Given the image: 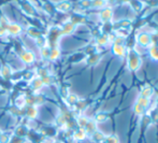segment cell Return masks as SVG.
Returning a JSON list of instances; mask_svg holds the SVG:
<instances>
[{"label": "cell", "instance_id": "11", "mask_svg": "<svg viewBox=\"0 0 158 143\" xmlns=\"http://www.w3.org/2000/svg\"><path fill=\"white\" fill-rule=\"evenodd\" d=\"M75 137L79 138V139H83L84 138V133H83V130H80V132H77Z\"/></svg>", "mask_w": 158, "mask_h": 143}, {"label": "cell", "instance_id": "12", "mask_svg": "<svg viewBox=\"0 0 158 143\" xmlns=\"http://www.w3.org/2000/svg\"><path fill=\"white\" fill-rule=\"evenodd\" d=\"M129 1H130V0H121L122 3H129Z\"/></svg>", "mask_w": 158, "mask_h": 143}, {"label": "cell", "instance_id": "1", "mask_svg": "<svg viewBox=\"0 0 158 143\" xmlns=\"http://www.w3.org/2000/svg\"><path fill=\"white\" fill-rule=\"evenodd\" d=\"M141 66V57L135 51H130L129 52V57H128V67L130 70L135 71L140 68Z\"/></svg>", "mask_w": 158, "mask_h": 143}, {"label": "cell", "instance_id": "7", "mask_svg": "<svg viewBox=\"0 0 158 143\" xmlns=\"http://www.w3.org/2000/svg\"><path fill=\"white\" fill-rule=\"evenodd\" d=\"M106 4V0H94L92 1V6L95 8H102Z\"/></svg>", "mask_w": 158, "mask_h": 143}, {"label": "cell", "instance_id": "6", "mask_svg": "<svg viewBox=\"0 0 158 143\" xmlns=\"http://www.w3.org/2000/svg\"><path fill=\"white\" fill-rule=\"evenodd\" d=\"M152 94H153L152 87L145 86V87H143V89H142V91H141V97L148 98V97H150V96L152 95Z\"/></svg>", "mask_w": 158, "mask_h": 143}, {"label": "cell", "instance_id": "4", "mask_svg": "<svg viewBox=\"0 0 158 143\" xmlns=\"http://www.w3.org/2000/svg\"><path fill=\"white\" fill-rule=\"evenodd\" d=\"M113 52H114L117 56L123 57L126 53V48L123 44H114V46H113Z\"/></svg>", "mask_w": 158, "mask_h": 143}, {"label": "cell", "instance_id": "5", "mask_svg": "<svg viewBox=\"0 0 158 143\" xmlns=\"http://www.w3.org/2000/svg\"><path fill=\"white\" fill-rule=\"evenodd\" d=\"M129 4L131 6V8L135 11V12H140L143 8V3H142L141 0H130Z\"/></svg>", "mask_w": 158, "mask_h": 143}, {"label": "cell", "instance_id": "9", "mask_svg": "<svg viewBox=\"0 0 158 143\" xmlns=\"http://www.w3.org/2000/svg\"><path fill=\"white\" fill-rule=\"evenodd\" d=\"M10 141V137L6 135H0V143H9Z\"/></svg>", "mask_w": 158, "mask_h": 143}, {"label": "cell", "instance_id": "10", "mask_svg": "<svg viewBox=\"0 0 158 143\" xmlns=\"http://www.w3.org/2000/svg\"><path fill=\"white\" fill-rule=\"evenodd\" d=\"M35 113L37 114V111H35V109L32 108V109H30V110H29V112H28V115H29L30 117H35Z\"/></svg>", "mask_w": 158, "mask_h": 143}, {"label": "cell", "instance_id": "2", "mask_svg": "<svg viewBox=\"0 0 158 143\" xmlns=\"http://www.w3.org/2000/svg\"><path fill=\"white\" fill-rule=\"evenodd\" d=\"M138 42H139L140 45L142 46H148L152 43V37H151L148 33L146 32H142L138 36Z\"/></svg>", "mask_w": 158, "mask_h": 143}, {"label": "cell", "instance_id": "8", "mask_svg": "<svg viewBox=\"0 0 158 143\" xmlns=\"http://www.w3.org/2000/svg\"><path fill=\"white\" fill-rule=\"evenodd\" d=\"M98 41H99V44H101V45H104V44H106V43H108V41H109L108 36H106V35L101 36V37L98 39Z\"/></svg>", "mask_w": 158, "mask_h": 143}, {"label": "cell", "instance_id": "3", "mask_svg": "<svg viewBox=\"0 0 158 143\" xmlns=\"http://www.w3.org/2000/svg\"><path fill=\"white\" fill-rule=\"evenodd\" d=\"M112 16H113V11L111 8H104L103 10L101 11V13H100V19L103 22L111 21Z\"/></svg>", "mask_w": 158, "mask_h": 143}, {"label": "cell", "instance_id": "13", "mask_svg": "<svg viewBox=\"0 0 158 143\" xmlns=\"http://www.w3.org/2000/svg\"><path fill=\"white\" fill-rule=\"evenodd\" d=\"M106 1H110V2H114V1H116V0H106Z\"/></svg>", "mask_w": 158, "mask_h": 143}]
</instances>
